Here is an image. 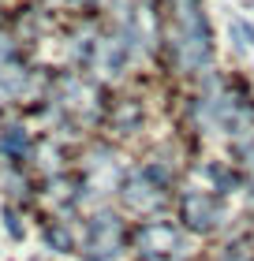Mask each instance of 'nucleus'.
Returning a JSON list of instances; mask_svg holds the SVG:
<instances>
[{
  "mask_svg": "<svg viewBox=\"0 0 254 261\" xmlns=\"http://www.w3.org/2000/svg\"><path fill=\"white\" fill-rule=\"evenodd\" d=\"M183 217L191 220V228H213L221 220V205L210 194H187L183 198Z\"/></svg>",
  "mask_w": 254,
  "mask_h": 261,
  "instance_id": "nucleus-1",
  "label": "nucleus"
},
{
  "mask_svg": "<svg viewBox=\"0 0 254 261\" xmlns=\"http://www.w3.org/2000/svg\"><path fill=\"white\" fill-rule=\"evenodd\" d=\"M228 34H232V41H236V49H239V53H247L250 45H254V30L247 27L243 19H236L232 27H228Z\"/></svg>",
  "mask_w": 254,
  "mask_h": 261,
  "instance_id": "nucleus-2",
  "label": "nucleus"
},
{
  "mask_svg": "<svg viewBox=\"0 0 254 261\" xmlns=\"http://www.w3.org/2000/svg\"><path fill=\"white\" fill-rule=\"evenodd\" d=\"M45 243H49L53 250H71V235L64 228H49V231H45Z\"/></svg>",
  "mask_w": 254,
  "mask_h": 261,
  "instance_id": "nucleus-3",
  "label": "nucleus"
},
{
  "mask_svg": "<svg viewBox=\"0 0 254 261\" xmlns=\"http://www.w3.org/2000/svg\"><path fill=\"white\" fill-rule=\"evenodd\" d=\"M4 146H8V149H15V153H19V149H27V135H19V130L11 127V135H4Z\"/></svg>",
  "mask_w": 254,
  "mask_h": 261,
  "instance_id": "nucleus-4",
  "label": "nucleus"
},
{
  "mask_svg": "<svg viewBox=\"0 0 254 261\" xmlns=\"http://www.w3.org/2000/svg\"><path fill=\"white\" fill-rule=\"evenodd\" d=\"M4 228L11 231V239H22V228H19V220H15V213H8V209H4Z\"/></svg>",
  "mask_w": 254,
  "mask_h": 261,
  "instance_id": "nucleus-5",
  "label": "nucleus"
}]
</instances>
